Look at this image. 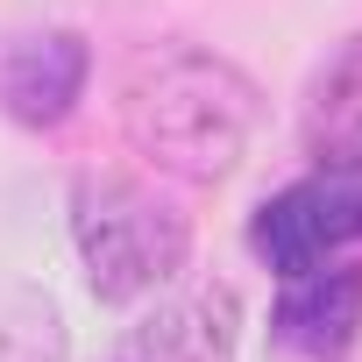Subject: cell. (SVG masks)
Instances as JSON below:
<instances>
[{"mask_svg": "<svg viewBox=\"0 0 362 362\" xmlns=\"http://www.w3.org/2000/svg\"><path fill=\"white\" fill-rule=\"evenodd\" d=\"M121 135L128 149L170 177V185H221L242 170L256 128H263V93L256 78L206 50V43H142L121 71Z\"/></svg>", "mask_w": 362, "mask_h": 362, "instance_id": "cell-1", "label": "cell"}, {"mask_svg": "<svg viewBox=\"0 0 362 362\" xmlns=\"http://www.w3.org/2000/svg\"><path fill=\"white\" fill-rule=\"evenodd\" d=\"M71 249L100 305H142L192 263V221L135 170H86L71 185Z\"/></svg>", "mask_w": 362, "mask_h": 362, "instance_id": "cell-2", "label": "cell"}, {"mask_svg": "<svg viewBox=\"0 0 362 362\" xmlns=\"http://www.w3.org/2000/svg\"><path fill=\"white\" fill-rule=\"evenodd\" d=\"M249 249L277 277H305L362 249V163H320L313 177L270 192L249 221Z\"/></svg>", "mask_w": 362, "mask_h": 362, "instance_id": "cell-3", "label": "cell"}, {"mask_svg": "<svg viewBox=\"0 0 362 362\" xmlns=\"http://www.w3.org/2000/svg\"><path fill=\"white\" fill-rule=\"evenodd\" d=\"M242 355V291L221 277L163 284L149 313H135L107 362H235Z\"/></svg>", "mask_w": 362, "mask_h": 362, "instance_id": "cell-4", "label": "cell"}, {"mask_svg": "<svg viewBox=\"0 0 362 362\" xmlns=\"http://www.w3.org/2000/svg\"><path fill=\"white\" fill-rule=\"evenodd\" d=\"M86 78H93V50L78 29H29L0 57V107L22 128H57L86 100Z\"/></svg>", "mask_w": 362, "mask_h": 362, "instance_id": "cell-5", "label": "cell"}, {"mask_svg": "<svg viewBox=\"0 0 362 362\" xmlns=\"http://www.w3.org/2000/svg\"><path fill=\"white\" fill-rule=\"evenodd\" d=\"M362 334V270L355 263H327L305 277H284L277 298V341L305 362H341Z\"/></svg>", "mask_w": 362, "mask_h": 362, "instance_id": "cell-6", "label": "cell"}, {"mask_svg": "<svg viewBox=\"0 0 362 362\" xmlns=\"http://www.w3.org/2000/svg\"><path fill=\"white\" fill-rule=\"evenodd\" d=\"M305 135L320 163H362V36H348V50L320 71Z\"/></svg>", "mask_w": 362, "mask_h": 362, "instance_id": "cell-7", "label": "cell"}, {"mask_svg": "<svg viewBox=\"0 0 362 362\" xmlns=\"http://www.w3.org/2000/svg\"><path fill=\"white\" fill-rule=\"evenodd\" d=\"M64 355H71L64 305L29 277H0V362H64Z\"/></svg>", "mask_w": 362, "mask_h": 362, "instance_id": "cell-8", "label": "cell"}]
</instances>
